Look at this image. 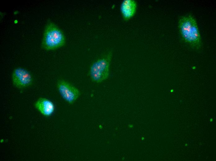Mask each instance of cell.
<instances>
[{
    "mask_svg": "<svg viewBox=\"0 0 216 161\" xmlns=\"http://www.w3.org/2000/svg\"><path fill=\"white\" fill-rule=\"evenodd\" d=\"M144 139H145V138L144 137H142V138H141L142 140H144Z\"/></svg>",
    "mask_w": 216,
    "mask_h": 161,
    "instance_id": "10",
    "label": "cell"
},
{
    "mask_svg": "<svg viewBox=\"0 0 216 161\" xmlns=\"http://www.w3.org/2000/svg\"><path fill=\"white\" fill-rule=\"evenodd\" d=\"M13 85L19 88H22L30 85L33 81L30 73L26 70L21 67L15 69L12 74Z\"/></svg>",
    "mask_w": 216,
    "mask_h": 161,
    "instance_id": "5",
    "label": "cell"
},
{
    "mask_svg": "<svg viewBox=\"0 0 216 161\" xmlns=\"http://www.w3.org/2000/svg\"><path fill=\"white\" fill-rule=\"evenodd\" d=\"M178 27L181 37L186 44L195 50L200 48V35L196 21L191 15H188L180 17Z\"/></svg>",
    "mask_w": 216,
    "mask_h": 161,
    "instance_id": "1",
    "label": "cell"
},
{
    "mask_svg": "<svg viewBox=\"0 0 216 161\" xmlns=\"http://www.w3.org/2000/svg\"><path fill=\"white\" fill-rule=\"evenodd\" d=\"M35 107L44 115L48 116L54 112L55 107L50 100L44 98H40L35 104Z\"/></svg>",
    "mask_w": 216,
    "mask_h": 161,
    "instance_id": "6",
    "label": "cell"
},
{
    "mask_svg": "<svg viewBox=\"0 0 216 161\" xmlns=\"http://www.w3.org/2000/svg\"><path fill=\"white\" fill-rule=\"evenodd\" d=\"M137 8V3L133 0H124L120 7L121 11L124 19L126 20L134 15Z\"/></svg>",
    "mask_w": 216,
    "mask_h": 161,
    "instance_id": "7",
    "label": "cell"
},
{
    "mask_svg": "<svg viewBox=\"0 0 216 161\" xmlns=\"http://www.w3.org/2000/svg\"><path fill=\"white\" fill-rule=\"evenodd\" d=\"M213 119L212 118H211L210 120V121L212 122L213 121Z\"/></svg>",
    "mask_w": 216,
    "mask_h": 161,
    "instance_id": "11",
    "label": "cell"
},
{
    "mask_svg": "<svg viewBox=\"0 0 216 161\" xmlns=\"http://www.w3.org/2000/svg\"><path fill=\"white\" fill-rule=\"evenodd\" d=\"M173 91H174V90H173V89H171V90H170V92H171V93L173 92Z\"/></svg>",
    "mask_w": 216,
    "mask_h": 161,
    "instance_id": "9",
    "label": "cell"
},
{
    "mask_svg": "<svg viewBox=\"0 0 216 161\" xmlns=\"http://www.w3.org/2000/svg\"><path fill=\"white\" fill-rule=\"evenodd\" d=\"M112 54V51H109L92 64L90 68L89 75L92 81L100 83L108 78Z\"/></svg>",
    "mask_w": 216,
    "mask_h": 161,
    "instance_id": "3",
    "label": "cell"
},
{
    "mask_svg": "<svg viewBox=\"0 0 216 161\" xmlns=\"http://www.w3.org/2000/svg\"><path fill=\"white\" fill-rule=\"evenodd\" d=\"M57 87L62 98L70 104L73 103L80 95L78 89L63 80L58 81Z\"/></svg>",
    "mask_w": 216,
    "mask_h": 161,
    "instance_id": "4",
    "label": "cell"
},
{
    "mask_svg": "<svg viewBox=\"0 0 216 161\" xmlns=\"http://www.w3.org/2000/svg\"><path fill=\"white\" fill-rule=\"evenodd\" d=\"M65 43V37L61 30L53 23L48 21L44 33L42 48L48 50H54L62 46Z\"/></svg>",
    "mask_w": 216,
    "mask_h": 161,
    "instance_id": "2",
    "label": "cell"
},
{
    "mask_svg": "<svg viewBox=\"0 0 216 161\" xmlns=\"http://www.w3.org/2000/svg\"><path fill=\"white\" fill-rule=\"evenodd\" d=\"M128 127L129 128H132L133 127V124H129L128 125Z\"/></svg>",
    "mask_w": 216,
    "mask_h": 161,
    "instance_id": "8",
    "label": "cell"
}]
</instances>
